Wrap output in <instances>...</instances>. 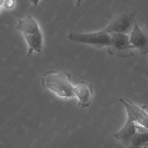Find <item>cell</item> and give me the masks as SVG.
Instances as JSON below:
<instances>
[{
	"label": "cell",
	"instance_id": "13",
	"mask_svg": "<svg viewBox=\"0 0 148 148\" xmlns=\"http://www.w3.org/2000/svg\"><path fill=\"white\" fill-rule=\"evenodd\" d=\"M82 0H76V7H78L81 5Z\"/></svg>",
	"mask_w": 148,
	"mask_h": 148
},
{
	"label": "cell",
	"instance_id": "4",
	"mask_svg": "<svg viewBox=\"0 0 148 148\" xmlns=\"http://www.w3.org/2000/svg\"><path fill=\"white\" fill-rule=\"evenodd\" d=\"M68 38L75 43L86 44L97 48L108 47L112 44L110 34L103 29L97 32L84 34L71 32L69 35Z\"/></svg>",
	"mask_w": 148,
	"mask_h": 148
},
{
	"label": "cell",
	"instance_id": "10",
	"mask_svg": "<svg viewBox=\"0 0 148 148\" xmlns=\"http://www.w3.org/2000/svg\"><path fill=\"white\" fill-rule=\"evenodd\" d=\"M136 132L128 148H143L148 142V129L136 123Z\"/></svg>",
	"mask_w": 148,
	"mask_h": 148
},
{
	"label": "cell",
	"instance_id": "9",
	"mask_svg": "<svg viewBox=\"0 0 148 148\" xmlns=\"http://www.w3.org/2000/svg\"><path fill=\"white\" fill-rule=\"evenodd\" d=\"M136 132V123L127 120L122 128L113 136L128 148Z\"/></svg>",
	"mask_w": 148,
	"mask_h": 148
},
{
	"label": "cell",
	"instance_id": "6",
	"mask_svg": "<svg viewBox=\"0 0 148 148\" xmlns=\"http://www.w3.org/2000/svg\"><path fill=\"white\" fill-rule=\"evenodd\" d=\"M73 92L78 100L79 108L82 109L90 106L94 95V87L91 84L84 81L79 82L73 87Z\"/></svg>",
	"mask_w": 148,
	"mask_h": 148
},
{
	"label": "cell",
	"instance_id": "8",
	"mask_svg": "<svg viewBox=\"0 0 148 148\" xmlns=\"http://www.w3.org/2000/svg\"><path fill=\"white\" fill-rule=\"evenodd\" d=\"M118 101L126 108L127 114V120L138 123L148 129V113L130 101H128L127 102L122 98H120Z\"/></svg>",
	"mask_w": 148,
	"mask_h": 148
},
{
	"label": "cell",
	"instance_id": "16",
	"mask_svg": "<svg viewBox=\"0 0 148 148\" xmlns=\"http://www.w3.org/2000/svg\"><path fill=\"white\" fill-rule=\"evenodd\" d=\"M1 6H0V10H1Z\"/></svg>",
	"mask_w": 148,
	"mask_h": 148
},
{
	"label": "cell",
	"instance_id": "12",
	"mask_svg": "<svg viewBox=\"0 0 148 148\" xmlns=\"http://www.w3.org/2000/svg\"><path fill=\"white\" fill-rule=\"evenodd\" d=\"M40 0H29V2L32 3L35 7H36L38 5Z\"/></svg>",
	"mask_w": 148,
	"mask_h": 148
},
{
	"label": "cell",
	"instance_id": "15",
	"mask_svg": "<svg viewBox=\"0 0 148 148\" xmlns=\"http://www.w3.org/2000/svg\"><path fill=\"white\" fill-rule=\"evenodd\" d=\"M148 147V142L144 145V147H143V148H147Z\"/></svg>",
	"mask_w": 148,
	"mask_h": 148
},
{
	"label": "cell",
	"instance_id": "1",
	"mask_svg": "<svg viewBox=\"0 0 148 148\" xmlns=\"http://www.w3.org/2000/svg\"><path fill=\"white\" fill-rule=\"evenodd\" d=\"M70 74L62 71L51 70L46 72L41 78L42 87L49 90L59 97L70 98L75 97L74 86L71 82Z\"/></svg>",
	"mask_w": 148,
	"mask_h": 148
},
{
	"label": "cell",
	"instance_id": "5",
	"mask_svg": "<svg viewBox=\"0 0 148 148\" xmlns=\"http://www.w3.org/2000/svg\"><path fill=\"white\" fill-rule=\"evenodd\" d=\"M112 44L108 47L109 54L121 58L134 56L133 48L130 43V35L111 33Z\"/></svg>",
	"mask_w": 148,
	"mask_h": 148
},
{
	"label": "cell",
	"instance_id": "2",
	"mask_svg": "<svg viewBox=\"0 0 148 148\" xmlns=\"http://www.w3.org/2000/svg\"><path fill=\"white\" fill-rule=\"evenodd\" d=\"M16 29L21 33L28 47V55L40 53L43 48V35L38 23L31 15L18 21Z\"/></svg>",
	"mask_w": 148,
	"mask_h": 148
},
{
	"label": "cell",
	"instance_id": "11",
	"mask_svg": "<svg viewBox=\"0 0 148 148\" xmlns=\"http://www.w3.org/2000/svg\"><path fill=\"white\" fill-rule=\"evenodd\" d=\"M15 0H4L3 6L5 8L10 9L14 6Z\"/></svg>",
	"mask_w": 148,
	"mask_h": 148
},
{
	"label": "cell",
	"instance_id": "7",
	"mask_svg": "<svg viewBox=\"0 0 148 148\" xmlns=\"http://www.w3.org/2000/svg\"><path fill=\"white\" fill-rule=\"evenodd\" d=\"M130 43L133 49L139 50L141 54L148 53V31L139 27L136 22L130 35Z\"/></svg>",
	"mask_w": 148,
	"mask_h": 148
},
{
	"label": "cell",
	"instance_id": "3",
	"mask_svg": "<svg viewBox=\"0 0 148 148\" xmlns=\"http://www.w3.org/2000/svg\"><path fill=\"white\" fill-rule=\"evenodd\" d=\"M137 10L133 9L121 10L103 29L109 34L119 33L130 35L137 22Z\"/></svg>",
	"mask_w": 148,
	"mask_h": 148
},
{
	"label": "cell",
	"instance_id": "14",
	"mask_svg": "<svg viewBox=\"0 0 148 148\" xmlns=\"http://www.w3.org/2000/svg\"><path fill=\"white\" fill-rule=\"evenodd\" d=\"M4 0H0V6L3 5L4 3Z\"/></svg>",
	"mask_w": 148,
	"mask_h": 148
}]
</instances>
